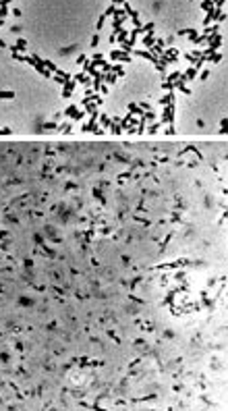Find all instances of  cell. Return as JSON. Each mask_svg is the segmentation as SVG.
I'll return each instance as SVG.
<instances>
[{"label":"cell","mask_w":228,"mask_h":411,"mask_svg":"<svg viewBox=\"0 0 228 411\" xmlns=\"http://www.w3.org/2000/svg\"><path fill=\"white\" fill-rule=\"evenodd\" d=\"M77 82H79V84H83V86H90V79H87L85 75H79V77H77Z\"/></svg>","instance_id":"cell-8"},{"label":"cell","mask_w":228,"mask_h":411,"mask_svg":"<svg viewBox=\"0 0 228 411\" xmlns=\"http://www.w3.org/2000/svg\"><path fill=\"white\" fill-rule=\"evenodd\" d=\"M54 127H56L54 123H46V125H44V129H54Z\"/></svg>","instance_id":"cell-12"},{"label":"cell","mask_w":228,"mask_h":411,"mask_svg":"<svg viewBox=\"0 0 228 411\" xmlns=\"http://www.w3.org/2000/svg\"><path fill=\"white\" fill-rule=\"evenodd\" d=\"M15 92H0V100H13Z\"/></svg>","instance_id":"cell-4"},{"label":"cell","mask_w":228,"mask_h":411,"mask_svg":"<svg viewBox=\"0 0 228 411\" xmlns=\"http://www.w3.org/2000/svg\"><path fill=\"white\" fill-rule=\"evenodd\" d=\"M174 121V104L172 106H164V111H162V115H160V123L162 125H168V123H172Z\"/></svg>","instance_id":"cell-1"},{"label":"cell","mask_w":228,"mask_h":411,"mask_svg":"<svg viewBox=\"0 0 228 411\" xmlns=\"http://www.w3.org/2000/svg\"><path fill=\"white\" fill-rule=\"evenodd\" d=\"M110 125H112L110 117L108 115H102V127H110Z\"/></svg>","instance_id":"cell-6"},{"label":"cell","mask_w":228,"mask_h":411,"mask_svg":"<svg viewBox=\"0 0 228 411\" xmlns=\"http://www.w3.org/2000/svg\"><path fill=\"white\" fill-rule=\"evenodd\" d=\"M61 131L69 133V131H71V123H65V125H61Z\"/></svg>","instance_id":"cell-10"},{"label":"cell","mask_w":228,"mask_h":411,"mask_svg":"<svg viewBox=\"0 0 228 411\" xmlns=\"http://www.w3.org/2000/svg\"><path fill=\"white\" fill-rule=\"evenodd\" d=\"M77 113H79V108H77L75 104H73V106H69V108L65 111V115H67V117H71V119H73V117H75Z\"/></svg>","instance_id":"cell-3"},{"label":"cell","mask_w":228,"mask_h":411,"mask_svg":"<svg viewBox=\"0 0 228 411\" xmlns=\"http://www.w3.org/2000/svg\"><path fill=\"white\" fill-rule=\"evenodd\" d=\"M129 111H131L133 115H137V117H141V115H143V111H141V108H137L135 104H129Z\"/></svg>","instance_id":"cell-5"},{"label":"cell","mask_w":228,"mask_h":411,"mask_svg":"<svg viewBox=\"0 0 228 411\" xmlns=\"http://www.w3.org/2000/svg\"><path fill=\"white\" fill-rule=\"evenodd\" d=\"M83 119H85V111H79V113L73 117V121H83Z\"/></svg>","instance_id":"cell-7"},{"label":"cell","mask_w":228,"mask_h":411,"mask_svg":"<svg viewBox=\"0 0 228 411\" xmlns=\"http://www.w3.org/2000/svg\"><path fill=\"white\" fill-rule=\"evenodd\" d=\"M166 133H168V135H172V133H174V125H172V123H168V127H166Z\"/></svg>","instance_id":"cell-11"},{"label":"cell","mask_w":228,"mask_h":411,"mask_svg":"<svg viewBox=\"0 0 228 411\" xmlns=\"http://www.w3.org/2000/svg\"><path fill=\"white\" fill-rule=\"evenodd\" d=\"M160 127H162V123H154V125H152V127H149L147 131H149V133H156V131H158Z\"/></svg>","instance_id":"cell-9"},{"label":"cell","mask_w":228,"mask_h":411,"mask_svg":"<svg viewBox=\"0 0 228 411\" xmlns=\"http://www.w3.org/2000/svg\"><path fill=\"white\" fill-rule=\"evenodd\" d=\"M7 133H11V129H0V135H7Z\"/></svg>","instance_id":"cell-13"},{"label":"cell","mask_w":228,"mask_h":411,"mask_svg":"<svg viewBox=\"0 0 228 411\" xmlns=\"http://www.w3.org/2000/svg\"><path fill=\"white\" fill-rule=\"evenodd\" d=\"M160 104H162V106H172V104H174V96H172V94H166V96L160 100Z\"/></svg>","instance_id":"cell-2"}]
</instances>
